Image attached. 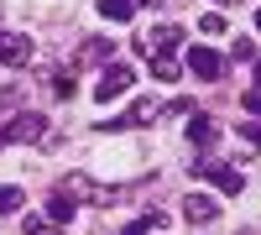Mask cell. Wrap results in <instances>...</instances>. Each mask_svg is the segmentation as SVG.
<instances>
[{
  "label": "cell",
  "mask_w": 261,
  "mask_h": 235,
  "mask_svg": "<svg viewBox=\"0 0 261 235\" xmlns=\"http://www.w3.org/2000/svg\"><path fill=\"white\" fill-rule=\"evenodd\" d=\"M130 84H136V68H130V63H110V68L99 73V84H94V99L99 105H110V99H120Z\"/></svg>",
  "instance_id": "cell-1"
},
{
  "label": "cell",
  "mask_w": 261,
  "mask_h": 235,
  "mask_svg": "<svg viewBox=\"0 0 261 235\" xmlns=\"http://www.w3.org/2000/svg\"><path fill=\"white\" fill-rule=\"evenodd\" d=\"M178 42H183L178 27H151V32L136 37V53H146V58H172V47H178Z\"/></svg>",
  "instance_id": "cell-2"
},
{
  "label": "cell",
  "mask_w": 261,
  "mask_h": 235,
  "mask_svg": "<svg viewBox=\"0 0 261 235\" xmlns=\"http://www.w3.org/2000/svg\"><path fill=\"white\" fill-rule=\"evenodd\" d=\"M193 178H209L214 188H225V194H241L246 188V178L235 173L230 162H193Z\"/></svg>",
  "instance_id": "cell-3"
},
{
  "label": "cell",
  "mask_w": 261,
  "mask_h": 235,
  "mask_svg": "<svg viewBox=\"0 0 261 235\" xmlns=\"http://www.w3.org/2000/svg\"><path fill=\"white\" fill-rule=\"evenodd\" d=\"M42 136H47V120H42V115H11L6 120V131H0V141H42Z\"/></svg>",
  "instance_id": "cell-4"
},
{
  "label": "cell",
  "mask_w": 261,
  "mask_h": 235,
  "mask_svg": "<svg viewBox=\"0 0 261 235\" xmlns=\"http://www.w3.org/2000/svg\"><path fill=\"white\" fill-rule=\"evenodd\" d=\"M188 73L204 79V84H214V79L225 73V63H220V53H214V47H188Z\"/></svg>",
  "instance_id": "cell-5"
},
{
  "label": "cell",
  "mask_w": 261,
  "mask_h": 235,
  "mask_svg": "<svg viewBox=\"0 0 261 235\" xmlns=\"http://www.w3.org/2000/svg\"><path fill=\"white\" fill-rule=\"evenodd\" d=\"M32 58V37H16V32H0V63H11V68H21V63Z\"/></svg>",
  "instance_id": "cell-6"
},
{
  "label": "cell",
  "mask_w": 261,
  "mask_h": 235,
  "mask_svg": "<svg viewBox=\"0 0 261 235\" xmlns=\"http://www.w3.org/2000/svg\"><path fill=\"white\" fill-rule=\"evenodd\" d=\"M183 215H188L193 225H214V220H220V204H214L209 194H188V199H183Z\"/></svg>",
  "instance_id": "cell-7"
},
{
  "label": "cell",
  "mask_w": 261,
  "mask_h": 235,
  "mask_svg": "<svg viewBox=\"0 0 261 235\" xmlns=\"http://www.w3.org/2000/svg\"><path fill=\"white\" fill-rule=\"evenodd\" d=\"M151 115H157V99H141V105H130L125 115H115V120H105V125H146Z\"/></svg>",
  "instance_id": "cell-8"
},
{
  "label": "cell",
  "mask_w": 261,
  "mask_h": 235,
  "mask_svg": "<svg viewBox=\"0 0 261 235\" xmlns=\"http://www.w3.org/2000/svg\"><path fill=\"white\" fill-rule=\"evenodd\" d=\"M47 220H53V225H68V220H73V199L63 194V188L47 199Z\"/></svg>",
  "instance_id": "cell-9"
},
{
  "label": "cell",
  "mask_w": 261,
  "mask_h": 235,
  "mask_svg": "<svg viewBox=\"0 0 261 235\" xmlns=\"http://www.w3.org/2000/svg\"><path fill=\"white\" fill-rule=\"evenodd\" d=\"M63 194H68V199H99V188L84 178V173H73V178H63Z\"/></svg>",
  "instance_id": "cell-10"
},
{
  "label": "cell",
  "mask_w": 261,
  "mask_h": 235,
  "mask_svg": "<svg viewBox=\"0 0 261 235\" xmlns=\"http://www.w3.org/2000/svg\"><path fill=\"white\" fill-rule=\"evenodd\" d=\"M146 6V0H99V16H110V21H130V11Z\"/></svg>",
  "instance_id": "cell-11"
},
{
  "label": "cell",
  "mask_w": 261,
  "mask_h": 235,
  "mask_svg": "<svg viewBox=\"0 0 261 235\" xmlns=\"http://www.w3.org/2000/svg\"><path fill=\"white\" fill-rule=\"evenodd\" d=\"M188 141H193V146H209V141H214L209 115H193V120H188Z\"/></svg>",
  "instance_id": "cell-12"
},
{
  "label": "cell",
  "mask_w": 261,
  "mask_h": 235,
  "mask_svg": "<svg viewBox=\"0 0 261 235\" xmlns=\"http://www.w3.org/2000/svg\"><path fill=\"white\" fill-rule=\"evenodd\" d=\"M21 204H27V199H21V188H11V183H0V215H16Z\"/></svg>",
  "instance_id": "cell-13"
},
{
  "label": "cell",
  "mask_w": 261,
  "mask_h": 235,
  "mask_svg": "<svg viewBox=\"0 0 261 235\" xmlns=\"http://www.w3.org/2000/svg\"><path fill=\"white\" fill-rule=\"evenodd\" d=\"M21 235H58V225H53V220H37V215H27V220H21Z\"/></svg>",
  "instance_id": "cell-14"
},
{
  "label": "cell",
  "mask_w": 261,
  "mask_h": 235,
  "mask_svg": "<svg viewBox=\"0 0 261 235\" xmlns=\"http://www.w3.org/2000/svg\"><path fill=\"white\" fill-rule=\"evenodd\" d=\"M151 79H157V84L178 79V63H172V58H151Z\"/></svg>",
  "instance_id": "cell-15"
},
{
  "label": "cell",
  "mask_w": 261,
  "mask_h": 235,
  "mask_svg": "<svg viewBox=\"0 0 261 235\" xmlns=\"http://www.w3.org/2000/svg\"><path fill=\"white\" fill-rule=\"evenodd\" d=\"M199 32H204V37H225V16H220V11H209V16L199 21Z\"/></svg>",
  "instance_id": "cell-16"
},
{
  "label": "cell",
  "mask_w": 261,
  "mask_h": 235,
  "mask_svg": "<svg viewBox=\"0 0 261 235\" xmlns=\"http://www.w3.org/2000/svg\"><path fill=\"white\" fill-rule=\"evenodd\" d=\"M53 94H58V99H68V94H73V73H68V68H58V73H53Z\"/></svg>",
  "instance_id": "cell-17"
},
{
  "label": "cell",
  "mask_w": 261,
  "mask_h": 235,
  "mask_svg": "<svg viewBox=\"0 0 261 235\" xmlns=\"http://www.w3.org/2000/svg\"><path fill=\"white\" fill-rule=\"evenodd\" d=\"M105 53H110V42H105V37H89V42L79 47V58H105Z\"/></svg>",
  "instance_id": "cell-18"
},
{
  "label": "cell",
  "mask_w": 261,
  "mask_h": 235,
  "mask_svg": "<svg viewBox=\"0 0 261 235\" xmlns=\"http://www.w3.org/2000/svg\"><path fill=\"white\" fill-rule=\"evenodd\" d=\"M230 53L241 58V63H251V58H256V42H246V37H235V47H230Z\"/></svg>",
  "instance_id": "cell-19"
},
{
  "label": "cell",
  "mask_w": 261,
  "mask_h": 235,
  "mask_svg": "<svg viewBox=\"0 0 261 235\" xmlns=\"http://www.w3.org/2000/svg\"><path fill=\"white\" fill-rule=\"evenodd\" d=\"M241 110H251V115H261V89H246V94H241Z\"/></svg>",
  "instance_id": "cell-20"
},
{
  "label": "cell",
  "mask_w": 261,
  "mask_h": 235,
  "mask_svg": "<svg viewBox=\"0 0 261 235\" xmlns=\"http://www.w3.org/2000/svg\"><path fill=\"white\" fill-rule=\"evenodd\" d=\"M241 136H246L251 146H261V120H241Z\"/></svg>",
  "instance_id": "cell-21"
},
{
  "label": "cell",
  "mask_w": 261,
  "mask_h": 235,
  "mask_svg": "<svg viewBox=\"0 0 261 235\" xmlns=\"http://www.w3.org/2000/svg\"><path fill=\"white\" fill-rule=\"evenodd\" d=\"M146 230H151V225H146V220H136V225H125L120 235H146Z\"/></svg>",
  "instance_id": "cell-22"
},
{
  "label": "cell",
  "mask_w": 261,
  "mask_h": 235,
  "mask_svg": "<svg viewBox=\"0 0 261 235\" xmlns=\"http://www.w3.org/2000/svg\"><path fill=\"white\" fill-rule=\"evenodd\" d=\"M256 32H261V11H256Z\"/></svg>",
  "instance_id": "cell-23"
},
{
  "label": "cell",
  "mask_w": 261,
  "mask_h": 235,
  "mask_svg": "<svg viewBox=\"0 0 261 235\" xmlns=\"http://www.w3.org/2000/svg\"><path fill=\"white\" fill-rule=\"evenodd\" d=\"M256 79H261V58H256Z\"/></svg>",
  "instance_id": "cell-24"
},
{
  "label": "cell",
  "mask_w": 261,
  "mask_h": 235,
  "mask_svg": "<svg viewBox=\"0 0 261 235\" xmlns=\"http://www.w3.org/2000/svg\"><path fill=\"white\" fill-rule=\"evenodd\" d=\"M220 6H225V0H220Z\"/></svg>",
  "instance_id": "cell-25"
}]
</instances>
